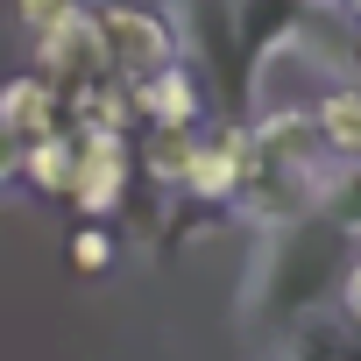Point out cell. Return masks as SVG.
I'll use <instances>...</instances> for the list:
<instances>
[{"mask_svg":"<svg viewBox=\"0 0 361 361\" xmlns=\"http://www.w3.org/2000/svg\"><path fill=\"white\" fill-rule=\"evenodd\" d=\"M106 262H114V241H106L99 227H78V234H71V269H85V276H99Z\"/></svg>","mask_w":361,"mask_h":361,"instance_id":"obj_11","label":"cell"},{"mask_svg":"<svg viewBox=\"0 0 361 361\" xmlns=\"http://www.w3.org/2000/svg\"><path fill=\"white\" fill-rule=\"evenodd\" d=\"M85 15V0H15V22L43 43V36H57V29H71Z\"/></svg>","mask_w":361,"mask_h":361,"instance_id":"obj_10","label":"cell"},{"mask_svg":"<svg viewBox=\"0 0 361 361\" xmlns=\"http://www.w3.org/2000/svg\"><path fill=\"white\" fill-rule=\"evenodd\" d=\"M333 298H340V319H347V326H361V255H347V269H340Z\"/></svg>","mask_w":361,"mask_h":361,"instance_id":"obj_12","label":"cell"},{"mask_svg":"<svg viewBox=\"0 0 361 361\" xmlns=\"http://www.w3.org/2000/svg\"><path fill=\"white\" fill-rule=\"evenodd\" d=\"M354 64H361V36H354Z\"/></svg>","mask_w":361,"mask_h":361,"instance_id":"obj_15","label":"cell"},{"mask_svg":"<svg viewBox=\"0 0 361 361\" xmlns=\"http://www.w3.org/2000/svg\"><path fill=\"white\" fill-rule=\"evenodd\" d=\"M347 234L326 220V213H305V220H283V227H262V255L248 269V290H241V312L248 319H276L283 333L298 319H312L340 269H347Z\"/></svg>","mask_w":361,"mask_h":361,"instance_id":"obj_1","label":"cell"},{"mask_svg":"<svg viewBox=\"0 0 361 361\" xmlns=\"http://www.w3.org/2000/svg\"><path fill=\"white\" fill-rule=\"evenodd\" d=\"M305 8H340V0H305Z\"/></svg>","mask_w":361,"mask_h":361,"instance_id":"obj_14","label":"cell"},{"mask_svg":"<svg viewBox=\"0 0 361 361\" xmlns=\"http://www.w3.org/2000/svg\"><path fill=\"white\" fill-rule=\"evenodd\" d=\"M99 22V50H106V71L121 78V85H135V78H149V71H163V64H177V29L163 22V15H142V8H99L92 15Z\"/></svg>","mask_w":361,"mask_h":361,"instance_id":"obj_2","label":"cell"},{"mask_svg":"<svg viewBox=\"0 0 361 361\" xmlns=\"http://www.w3.org/2000/svg\"><path fill=\"white\" fill-rule=\"evenodd\" d=\"M0 128L22 135V142H43L64 128V92L50 78H8L0 85Z\"/></svg>","mask_w":361,"mask_h":361,"instance_id":"obj_5","label":"cell"},{"mask_svg":"<svg viewBox=\"0 0 361 361\" xmlns=\"http://www.w3.org/2000/svg\"><path fill=\"white\" fill-rule=\"evenodd\" d=\"M22 163H29V142L0 128V185H15V177H22Z\"/></svg>","mask_w":361,"mask_h":361,"instance_id":"obj_13","label":"cell"},{"mask_svg":"<svg viewBox=\"0 0 361 361\" xmlns=\"http://www.w3.org/2000/svg\"><path fill=\"white\" fill-rule=\"evenodd\" d=\"M192 149H199L192 128H156V142H149V170H156V185H185Z\"/></svg>","mask_w":361,"mask_h":361,"instance_id":"obj_9","label":"cell"},{"mask_svg":"<svg viewBox=\"0 0 361 361\" xmlns=\"http://www.w3.org/2000/svg\"><path fill=\"white\" fill-rule=\"evenodd\" d=\"M71 142H78V163H71L64 199L85 220H106L121 206V192H128V142H121V128H78Z\"/></svg>","mask_w":361,"mask_h":361,"instance_id":"obj_3","label":"cell"},{"mask_svg":"<svg viewBox=\"0 0 361 361\" xmlns=\"http://www.w3.org/2000/svg\"><path fill=\"white\" fill-rule=\"evenodd\" d=\"M71 163H78V142H71V128H57V135L29 142V163H22V177H36L43 192H64V185H71Z\"/></svg>","mask_w":361,"mask_h":361,"instance_id":"obj_8","label":"cell"},{"mask_svg":"<svg viewBox=\"0 0 361 361\" xmlns=\"http://www.w3.org/2000/svg\"><path fill=\"white\" fill-rule=\"evenodd\" d=\"M312 128H319V142H326L333 156L361 163V85H354V78H347V85H326V92L312 99Z\"/></svg>","mask_w":361,"mask_h":361,"instance_id":"obj_7","label":"cell"},{"mask_svg":"<svg viewBox=\"0 0 361 361\" xmlns=\"http://www.w3.org/2000/svg\"><path fill=\"white\" fill-rule=\"evenodd\" d=\"M276 361H361V326H347L340 312H333V319L312 312V319H298V326L283 333Z\"/></svg>","mask_w":361,"mask_h":361,"instance_id":"obj_6","label":"cell"},{"mask_svg":"<svg viewBox=\"0 0 361 361\" xmlns=\"http://www.w3.org/2000/svg\"><path fill=\"white\" fill-rule=\"evenodd\" d=\"M128 99H135V114H149L156 128H199V114H206L199 78H192L185 64H163V71L135 78V85H128Z\"/></svg>","mask_w":361,"mask_h":361,"instance_id":"obj_4","label":"cell"}]
</instances>
